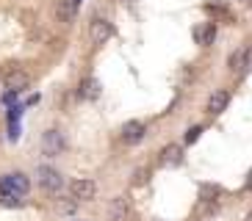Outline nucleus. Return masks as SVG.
Here are the masks:
<instances>
[{
  "mask_svg": "<svg viewBox=\"0 0 252 221\" xmlns=\"http://www.w3.org/2000/svg\"><path fill=\"white\" fill-rule=\"evenodd\" d=\"M183 161V149H180V144H166L161 152V163L163 166H178V163Z\"/></svg>",
  "mask_w": 252,
  "mask_h": 221,
  "instance_id": "10",
  "label": "nucleus"
},
{
  "mask_svg": "<svg viewBox=\"0 0 252 221\" xmlns=\"http://www.w3.org/2000/svg\"><path fill=\"white\" fill-rule=\"evenodd\" d=\"M0 191L3 193H14V196L23 199L25 193L31 191V180L23 174V171H14V174H6L0 180Z\"/></svg>",
  "mask_w": 252,
  "mask_h": 221,
  "instance_id": "1",
  "label": "nucleus"
},
{
  "mask_svg": "<svg viewBox=\"0 0 252 221\" xmlns=\"http://www.w3.org/2000/svg\"><path fill=\"white\" fill-rule=\"evenodd\" d=\"M59 210H61V213H72V210H75V202H59Z\"/></svg>",
  "mask_w": 252,
  "mask_h": 221,
  "instance_id": "19",
  "label": "nucleus"
},
{
  "mask_svg": "<svg viewBox=\"0 0 252 221\" xmlns=\"http://www.w3.org/2000/svg\"><path fill=\"white\" fill-rule=\"evenodd\" d=\"M200 196L202 199H219V196H222V185H214V183L200 185Z\"/></svg>",
  "mask_w": 252,
  "mask_h": 221,
  "instance_id": "13",
  "label": "nucleus"
},
{
  "mask_svg": "<svg viewBox=\"0 0 252 221\" xmlns=\"http://www.w3.org/2000/svg\"><path fill=\"white\" fill-rule=\"evenodd\" d=\"M78 3H81V0H75V6H78Z\"/></svg>",
  "mask_w": 252,
  "mask_h": 221,
  "instance_id": "24",
  "label": "nucleus"
},
{
  "mask_svg": "<svg viewBox=\"0 0 252 221\" xmlns=\"http://www.w3.org/2000/svg\"><path fill=\"white\" fill-rule=\"evenodd\" d=\"M247 191H252V171L247 174Z\"/></svg>",
  "mask_w": 252,
  "mask_h": 221,
  "instance_id": "22",
  "label": "nucleus"
},
{
  "mask_svg": "<svg viewBox=\"0 0 252 221\" xmlns=\"http://www.w3.org/2000/svg\"><path fill=\"white\" fill-rule=\"evenodd\" d=\"M230 103V91H224V88H219V91H214V94L208 97V113H214V116H219L224 108H227Z\"/></svg>",
  "mask_w": 252,
  "mask_h": 221,
  "instance_id": "9",
  "label": "nucleus"
},
{
  "mask_svg": "<svg viewBox=\"0 0 252 221\" xmlns=\"http://www.w3.org/2000/svg\"><path fill=\"white\" fill-rule=\"evenodd\" d=\"M200 133H202V127H191V130L186 133V144H194V141L200 138Z\"/></svg>",
  "mask_w": 252,
  "mask_h": 221,
  "instance_id": "17",
  "label": "nucleus"
},
{
  "mask_svg": "<svg viewBox=\"0 0 252 221\" xmlns=\"http://www.w3.org/2000/svg\"><path fill=\"white\" fill-rule=\"evenodd\" d=\"M78 94H81L83 100H97V97H100V83H97L94 78H86V81L81 83V88H78Z\"/></svg>",
  "mask_w": 252,
  "mask_h": 221,
  "instance_id": "11",
  "label": "nucleus"
},
{
  "mask_svg": "<svg viewBox=\"0 0 252 221\" xmlns=\"http://www.w3.org/2000/svg\"><path fill=\"white\" fill-rule=\"evenodd\" d=\"M3 83H6L8 91H14V94H20L25 86L31 83V78L23 72V69H8L6 75H3Z\"/></svg>",
  "mask_w": 252,
  "mask_h": 221,
  "instance_id": "7",
  "label": "nucleus"
},
{
  "mask_svg": "<svg viewBox=\"0 0 252 221\" xmlns=\"http://www.w3.org/2000/svg\"><path fill=\"white\" fill-rule=\"evenodd\" d=\"M8 138H11V141L20 138V127H17V122H11V125H8Z\"/></svg>",
  "mask_w": 252,
  "mask_h": 221,
  "instance_id": "18",
  "label": "nucleus"
},
{
  "mask_svg": "<svg viewBox=\"0 0 252 221\" xmlns=\"http://www.w3.org/2000/svg\"><path fill=\"white\" fill-rule=\"evenodd\" d=\"M214 39H216V28L214 25H205V30H202V44H214Z\"/></svg>",
  "mask_w": 252,
  "mask_h": 221,
  "instance_id": "16",
  "label": "nucleus"
},
{
  "mask_svg": "<svg viewBox=\"0 0 252 221\" xmlns=\"http://www.w3.org/2000/svg\"><path fill=\"white\" fill-rule=\"evenodd\" d=\"M75 11H78L75 0H59V8H56V14H59V20H61V22H72Z\"/></svg>",
  "mask_w": 252,
  "mask_h": 221,
  "instance_id": "12",
  "label": "nucleus"
},
{
  "mask_svg": "<svg viewBox=\"0 0 252 221\" xmlns=\"http://www.w3.org/2000/svg\"><path fill=\"white\" fill-rule=\"evenodd\" d=\"M89 36H92V44H105L114 36V25L105 20H94L89 28Z\"/></svg>",
  "mask_w": 252,
  "mask_h": 221,
  "instance_id": "5",
  "label": "nucleus"
},
{
  "mask_svg": "<svg viewBox=\"0 0 252 221\" xmlns=\"http://www.w3.org/2000/svg\"><path fill=\"white\" fill-rule=\"evenodd\" d=\"M69 193H72L75 202H89V199L97 196V183L94 180H72L69 183Z\"/></svg>",
  "mask_w": 252,
  "mask_h": 221,
  "instance_id": "3",
  "label": "nucleus"
},
{
  "mask_svg": "<svg viewBox=\"0 0 252 221\" xmlns=\"http://www.w3.org/2000/svg\"><path fill=\"white\" fill-rule=\"evenodd\" d=\"M14 100H17L14 91H6V94H3V103H14Z\"/></svg>",
  "mask_w": 252,
  "mask_h": 221,
  "instance_id": "21",
  "label": "nucleus"
},
{
  "mask_svg": "<svg viewBox=\"0 0 252 221\" xmlns=\"http://www.w3.org/2000/svg\"><path fill=\"white\" fill-rule=\"evenodd\" d=\"M0 205H3V207H20V205H23V199L14 196V193H3V191H0Z\"/></svg>",
  "mask_w": 252,
  "mask_h": 221,
  "instance_id": "14",
  "label": "nucleus"
},
{
  "mask_svg": "<svg viewBox=\"0 0 252 221\" xmlns=\"http://www.w3.org/2000/svg\"><path fill=\"white\" fill-rule=\"evenodd\" d=\"M127 216H130V205L125 196H117L108 202V219L111 221H127Z\"/></svg>",
  "mask_w": 252,
  "mask_h": 221,
  "instance_id": "8",
  "label": "nucleus"
},
{
  "mask_svg": "<svg viewBox=\"0 0 252 221\" xmlns=\"http://www.w3.org/2000/svg\"><path fill=\"white\" fill-rule=\"evenodd\" d=\"M244 58H247V50H236L233 55H230V69H241Z\"/></svg>",
  "mask_w": 252,
  "mask_h": 221,
  "instance_id": "15",
  "label": "nucleus"
},
{
  "mask_svg": "<svg viewBox=\"0 0 252 221\" xmlns=\"http://www.w3.org/2000/svg\"><path fill=\"white\" fill-rule=\"evenodd\" d=\"M244 221H252V210H250V213H247V219Z\"/></svg>",
  "mask_w": 252,
  "mask_h": 221,
  "instance_id": "23",
  "label": "nucleus"
},
{
  "mask_svg": "<svg viewBox=\"0 0 252 221\" xmlns=\"http://www.w3.org/2000/svg\"><path fill=\"white\" fill-rule=\"evenodd\" d=\"M144 133H147L144 122H136V119H130V122H125V125H122L119 136H122V141H125V144H139V141L144 138Z\"/></svg>",
  "mask_w": 252,
  "mask_h": 221,
  "instance_id": "4",
  "label": "nucleus"
},
{
  "mask_svg": "<svg viewBox=\"0 0 252 221\" xmlns=\"http://www.w3.org/2000/svg\"><path fill=\"white\" fill-rule=\"evenodd\" d=\"M36 180H39V185H42V191H47V193L61 191V185H64V177H61L56 169H50V166H39Z\"/></svg>",
  "mask_w": 252,
  "mask_h": 221,
  "instance_id": "2",
  "label": "nucleus"
},
{
  "mask_svg": "<svg viewBox=\"0 0 252 221\" xmlns=\"http://www.w3.org/2000/svg\"><path fill=\"white\" fill-rule=\"evenodd\" d=\"M144 180H147V171H144V169H139V171L133 174V183H144Z\"/></svg>",
  "mask_w": 252,
  "mask_h": 221,
  "instance_id": "20",
  "label": "nucleus"
},
{
  "mask_svg": "<svg viewBox=\"0 0 252 221\" xmlns=\"http://www.w3.org/2000/svg\"><path fill=\"white\" fill-rule=\"evenodd\" d=\"M42 149H45V155H61L64 152V136H61L59 130H47L45 136H42Z\"/></svg>",
  "mask_w": 252,
  "mask_h": 221,
  "instance_id": "6",
  "label": "nucleus"
}]
</instances>
